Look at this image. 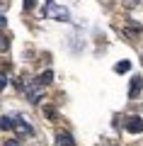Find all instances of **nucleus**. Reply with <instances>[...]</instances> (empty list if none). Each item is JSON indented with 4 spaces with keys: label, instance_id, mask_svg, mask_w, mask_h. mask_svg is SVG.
<instances>
[{
    "label": "nucleus",
    "instance_id": "obj_1",
    "mask_svg": "<svg viewBox=\"0 0 143 146\" xmlns=\"http://www.w3.org/2000/svg\"><path fill=\"white\" fill-rule=\"evenodd\" d=\"M46 15L53 17V20H61V22H71V12L66 7H61V5H53V3L46 5Z\"/></svg>",
    "mask_w": 143,
    "mask_h": 146
},
{
    "label": "nucleus",
    "instance_id": "obj_2",
    "mask_svg": "<svg viewBox=\"0 0 143 146\" xmlns=\"http://www.w3.org/2000/svg\"><path fill=\"white\" fill-rule=\"evenodd\" d=\"M124 129L131 131V134H143V117L138 115H129L124 119Z\"/></svg>",
    "mask_w": 143,
    "mask_h": 146
},
{
    "label": "nucleus",
    "instance_id": "obj_3",
    "mask_svg": "<svg viewBox=\"0 0 143 146\" xmlns=\"http://www.w3.org/2000/svg\"><path fill=\"white\" fill-rule=\"evenodd\" d=\"M24 93H27V98H29V102H39L41 95H44V85H41L39 80H32L29 85H24Z\"/></svg>",
    "mask_w": 143,
    "mask_h": 146
},
{
    "label": "nucleus",
    "instance_id": "obj_4",
    "mask_svg": "<svg viewBox=\"0 0 143 146\" xmlns=\"http://www.w3.org/2000/svg\"><path fill=\"white\" fill-rule=\"evenodd\" d=\"M12 129L17 131V136H32V134H34V129H32V127L27 124L22 117H15V124H12Z\"/></svg>",
    "mask_w": 143,
    "mask_h": 146
},
{
    "label": "nucleus",
    "instance_id": "obj_5",
    "mask_svg": "<svg viewBox=\"0 0 143 146\" xmlns=\"http://www.w3.org/2000/svg\"><path fill=\"white\" fill-rule=\"evenodd\" d=\"M141 88H143V78L141 76H133L131 78V83H129V98H138V93H141Z\"/></svg>",
    "mask_w": 143,
    "mask_h": 146
},
{
    "label": "nucleus",
    "instance_id": "obj_6",
    "mask_svg": "<svg viewBox=\"0 0 143 146\" xmlns=\"http://www.w3.org/2000/svg\"><path fill=\"white\" fill-rule=\"evenodd\" d=\"M56 146H75V139L68 131H56Z\"/></svg>",
    "mask_w": 143,
    "mask_h": 146
},
{
    "label": "nucleus",
    "instance_id": "obj_7",
    "mask_svg": "<svg viewBox=\"0 0 143 146\" xmlns=\"http://www.w3.org/2000/svg\"><path fill=\"white\" fill-rule=\"evenodd\" d=\"M44 115L49 117V122H56V119H58V112H56L53 105H46V107H44Z\"/></svg>",
    "mask_w": 143,
    "mask_h": 146
},
{
    "label": "nucleus",
    "instance_id": "obj_8",
    "mask_svg": "<svg viewBox=\"0 0 143 146\" xmlns=\"http://www.w3.org/2000/svg\"><path fill=\"white\" fill-rule=\"evenodd\" d=\"M12 124H15V117H3V119H0V129L3 131H7V129H12Z\"/></svg>",
    "mask_w": 143,
    "mask_h": 146
},
{
    "label": "nucleus",
    "instance_id": "obj_9",
    "mask_svg": "<svg viewBox=\"0 0 143 146\" xmlns=\"http://www.w3.org/2000/svg\"><path fill=\"white\" fill-rule=\"evenodd\" d=\"M36 80H39L41 85H49V83L53 80V71H44V73H41V76H39Z\"/></svg>",
    "mask_w": 143,
    "mask_h": 146
},
{
    "label": "nucleus",
    "instance_id": "obj_10",
    "mask_svg": "<svg viewBox=\"0 0 143 146\" xmlns=\"http://www.w3.org/2000/svg\"><path fill=\"white\" fill-rule=\"evenodd\" d=\"M114 71L117 73H129L131 71V61H119L117 66H114Z\"/></svg>",
    "mask_w": 143,
    "mask_h": 146
},
{
    "label": "nucleus",
    "instance_id": "obj_11",
    "mask_svg": "<svg viewBox=\"0 0 143 146\" xmlns=\"http://www.w3.org/2000/svg\"><path fill=\"white\" fill-rule=\"evenodd\" d=\"M7 49H10V44H7V36L0 32V51H7Z\"/></svg>",
    "mask_w": 143,
    "mask_h": 146
},
{
    "label": "nucleus",
    "instance_id": "obj_12",
    "mask_svg": "<svg viewBox=\"0 0 143 146\" xmlns=\"http://www.w3.org/2000/svg\"><path fill=\"white\" fill-rule=\"evenodd\" d=\"M5 85H7V76L0 71V90H5Z\"/></svg>",
    "mask_w": 143,
    "mask_h": 146
},
{
    "label": "nucleus",
    "instance_id": "obj_13",
    "mask_svg": "<svg viewBox=\"0 0 143 146\" xmlns=\"http://www.w3.org/2000/svg\"><path fill=\"white\" fill-rule=\"evenodd\" d=\"M5 146H20V141H15V139H7V141H5Z\"/></svg>",
    "mask_w": 143,
    "mask_h": 146
},
{
    "label": "nucleus",
    "instance_id": "obj_14",
    "mask_svg": "<svg viewBox=\"0 0 143 146\" xmlns=\"http://www.w3.org/2000/svg\"><path fill=\"white\" fill-rule=\"evenodd\" d=\"M24 7H27V10H32V7H34V0H24Z\"/></svg>",
    "mask_w": 143,
    "mask_h": 146
},
{
    "label": "nucleus",
    "instance_id": "obj_15",
    "mask_svg": "<svg viewBox=\"0 0 143 146\" xmlns=\"http://www.w3.org/2000/svg\"><path fill=\"white\" fill-rule=\"evenodd\" d=\"M0 27H5V15L0 12Z\"/></svg>",
    "mask_w": 143,
    "mask_h": 146
},
{
    "label": "nucleus",
    "instance_id": "obj_16",
    "mask_svg": "<svg viewBox=\"0 0 143 146\" xmlns=\"http://www.w3.org/2000/svg\"><path fill=\"white\" fill-rule=\"evenodd\" d=\"M109 146H119V144H109Z\"/></svg>",
    "mask_w": 143,
    "mask_h": 146
}]
</instances>
